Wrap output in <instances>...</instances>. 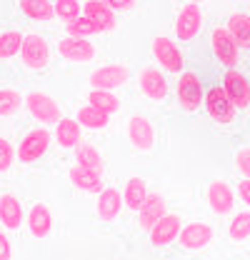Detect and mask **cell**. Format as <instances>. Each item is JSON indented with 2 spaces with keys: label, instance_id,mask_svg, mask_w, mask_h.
<instances>
[{
  "label": "cell",
  "instance_id": "17",
  "mask_svg": "<svg viewBox=\"0 0 250 260\" xmlns=\"http://www.w3.org/2000/svg\"><path fill=\"white\" fill-rule=\"evenodd\" d=\"M83 15L93 23L98 32L115 30V10H110L103 0H88L83 8Z\"/></svg>",
  "mask_w": 250,
  "mask_h": 260
},
{
  "label": "cell",
  "instance_id": "10",
  "mask_svg": "<svg viewBox=\"0 0 250 260\" xmlns=\"http://www.w3.org/2000/svg\"><path fill=\"white\" fill-rule=\"evenodd\" d=\"M203 85H200V78L195 75V73H183L180 75V80H178V100H180V105L185 108L188 113H193V110H198L200 108V103H203Z\"/></svg>",
  "mask_w": 250,
  "mask_h": 260
},
{
  "label": "cell",
  "instance_id": "15",
  "mask_svg": "<svg viewBox=\"0 0 250 260\" xmlns=\"http://www.w3.org/2000/svg\"><path fill=\"white\" fill-rule=\"evenodd\" d=\"M128 80V68L125 65H103L90 73V85L98 90H115Z\"/></svg>",
  "mask_w": 250,
  "mask_h": 260
},
{
  "label": "cell",
  "instance_id": "34",
  "mask_svg": "<svg viewBox=\"0 0 250 260\" xmlns=\"http://www.w3.org/2000/svg\"><path fill=\"white\" fill-rule=\"evenodd\" d=\"M95 30V25L85 18V15H80V18H75V20H70L68 23V35H73V38H90Z\"/></svg>",
  "mask_w": 250,
  "mask_h": 260
},
{
  "label": "cell",
  "instance_id": "30",
  "mask_svg": "<svg viewBox=\"0 0 250 260\" xmlns=\"http://www.w3.org/2000/svg\"><path fill=\"white\" fill-rule=\"evenodd\" d=\"M75 160L80 162V165H85V168H93V170H103V160H100V153H98V148L90 145V143H78L75 145Z\"/></svg>",
  "mask_w": 250,
  "mask_h": 260
},
{
  "label": "cell",
  "instance_id": "31",
  "mask_svg": "<svg viewBox=\"0 0 250 260\" xmlns=\"http://www.w3.org/2000/svg\"><path fill=\"white\" fill-rule=\"evenodd\" d=\"M88 103L95 105V108H100V110H105V113H115V110H120V100L113 95V90H90L88 93Z\"/></svg>",
  "mask_w": 250,
  "mask_h": 260
},
{
  "label": "cell",
  "instance_id": "14",
  "mask_svg": "<svg viewBox=\"0 0 250 260\" xmlns=\"http://www.w3.org/2000/svg\"><path fill=\"white\" fill-rule=\"evenodd\" d=\"M213 238H215V233H213V228L208 223H190L178 235V240H180V245L185 250H203V248H208L213 243Z\"/></svg>",
  "mask_w": 250,
  "mask_h": 260
},
{
  "label": "cell",
  "instance_id": "9",
  "mask_svg": "<svg viewBox=\"0 0 250 260\" xmlns=\"http://www.w3.org/2000/svg\"><path fill=\"white\" fill-rule=\"evenodd\" d=\"M58 53L70 63H90L95 58V45L88 38H63L58 43Z\"/></svg>",
  "mask_w": 250,
  "mask_h": 260
},
{
  "label": "cell",
  "instance_id": "11",
  "mask_svg": "<svg viewBox=\"0 0 250 260\" xmlns=\"http://www.w3.org/2000/svg\"><path fill=\"white\" fill-rule=\"evenodd\" d=\"M205 200H208L210 210L218 215H230V210L235 208V193L225 180H213L205 190Z\"/></svg>",
  "mask_w": 250,
  "mask_h": 260
},
{
  "label": "cell",
  "instance_id": "36",
  "mask_svg": "<svg viewBox=\"0 0 250 260\" xmlns=\"http://www.w3.org/2000/svg\"><path fill=\"white\" fill-rule=\"evenodd\" d=\"M235 168L243 173V178H250V148H240L235 153Z\"/></svg>",
  "mask_w": 250,
  "mask_h": 260
},
{
  "label": "cell",
  "instance_id": "8",
  "mask_svg": "<svg viewBox=\"0 0 250 260\" xmlns=\"http://www.w3.org/2000/svg\"><path fill=\"white\" fill-rule=\"evenodd\" d=\"M138 88H140V93L148 98V100H165L168 98V83H165V75L153 68V65H145L140 73H138Z\"/></svg>",
  "mask_w": 250,
  "mask_h": 260
},
{
  "label": "cell",
  "instance_id": "7",
  "mask_svg": "<svg viewBox=\"0 0 250 260\" xmlns=\"http://www.w3.org/2000/svg\"><path fill=\"white\" fill-rule=\"evenodd\" d=\"M238 105L230 100V95L225 93V88H213L208 95H205V110L208 115L215 120V123H233L235 120V110Z\"/></svg>",
  "mask_w": 250,
  "mask_h": 260
},
{
  "label": "cell",
  "instance_id": "20",
  "mask_svg": "<svg viewBox=\"0 0 250 260\" xmlns=\"http://www.w3.org/2000/svg\"><path fill=\"white\" fill-rule=\"evenodd\" d=\"M68 178H70V183H73L75 188H80V190H88V193L103 190V178H100V173L93 170V168L80 165V162H75V165L70 168Z\"/></svg>",
  "mask_w": 250,
  "mask_h": 260
},
{
  "label": "cell",
  "instance_id": "29",
  "mask_svg": "<svg viewBox=\"0 0 250 260\" xmlns=\"http://www.w3.org/2000/svg\"><path fill=\"white\" fill-rule=\"evenodd\" d=\"M228 238L235 240V243H243L250 238V210H243V213H235L230 225H228Z\"/></svg>",
  "mask_w": 250,
  "mask_h": 260
},
{
  "label": "cell",
  "instance_id": "6",
  "mask_svg": "<svg viewBox=\"0 0 250 260\" xmlns=\"http://www.w3.org/2000/svg\"><path fill=\"white\" fill-rule=\"evenodd\" d=\"M20 58H23L25 68H30V70H40V68H45L48 60H50V45L45 43V38H40V35L30 32V35H25V38H23Z\"/></svg>",
  "mask_w": 250,
  "mask_h": 260
},
{
  "label": "cell",
  "instance_id": "40",
  "mask_svg": "<svg viewBox=\"0 0 250 260\" xmlns=\"http://www.w3.org/2000/svg\"><path fill=\"white\" fill-rule=\"evenodd\" d=\"M188 3H203V0H188Z\"/></svg>",
  "mask_w": 250,
  "mask_h": 260
},
{
  "label": "cell",
  "instance_id": "37",
  "mask_svg": "<svg viewBox=\"0 0 250 260\" xmlns=\"http://www.w3.org/2000/svg\"><path fill=\"white\" fill-rule=\"evenodd\" d=\"M13 255H15V253H13V245H10L8 235L0 233V260H10Z\"/></svg>",
  "mask_w": 250,
  "mask_h": 260
},
{
  "label": "cell",
  "instance_id": "25",
  "mask_svg": "<svg viewBox=\"0 0 250 260\" xmlns=\"http://www.w3.org/2000/svg\"><path fill=\"white\" fill-rule=\"evenodd\" d=\"M148 198V183L143 178H130L123 188V200L130 210H140V205Z\"/></svg>",
  "mask_w": 250,
  "mask_h": 260
},
{
  "label": "cell",
  "instance_id": "38",
  "mask_svg": "<svg viewBox=\"0 0 250 260\" xmlns=\"http://www.w3.org/2000/svg\"><path fill=\"white\" fill-rule=\"evenodd\" d=\"M103 3H105L110 10H115V13H118V10H130V8L135 5V0H103Z\"/></svg>",
  "mask_w": 250,
  "mask_h": 260
},
{
  "label": "cell",
  "instance_id": "33",
  "mask_svg": "<svg viewBox=\"0 0 250 260\" xmlns=\"http://www.w3.org/2000/svg\"><path fill=\"white\" fill-rule=\"evenodd\" d=\"M53 5H55V15L60 20H65V23H70V20L83 15V8H80L78 0H55Z\"/></svg>",
  "mask_w": 250,
  "mask_h": 260
},
{
  "label": "cell",
  "instance_id": "4",
  "mask_svg": "<svg viewBox=\"0 0 250 260\" xmlns=\"http://www.w3.org/2000/svg\"><path fill=\"white\" fill-rule=\"evenodd\" d=\"M150 50H153L158 65L163 70H168V73H180L183 70V53H180V48L170 38L155 35L153 43H150Z\"/></svg>",
  "mask_w": 250,
  "mask_h": 260
},
{
  "label": "cell",
  "instance_id": "26",
  "mask_svg": "<svg viewBox=\"0 0 250 260\" xmlns=\"http://www.w3.org/2000/svg\"><path fill=\"white\" fill-rule=\"evenodd\" d=\"M230 35L235 38V43L240 48H250V15H243V13H233L228 18V25H225Z\"/></svg>",
  "mask_w": 250,
  "mask_h": 260
},
{
  "label": "cell",
  "instance_id": "35",
  "mask_svg": "<svg viewBox=\"0 0 250 260\" xmlns=\"http://www.w3.org/2000/svg\"><path fill=\"white\" fill-rule=\"evenodd\" d=\"M15 158H18V148H13L10 140L0 138V173L10 170V165L15 162Z\"/></svg>",
  "mask_w": 250,
  "mask_h": 260
},
{
  "label": "cell",
  "instance_id": "21",
  "mask_svg": "<svg viewBox=\"0 0 250 260\" xmlns=\"http://www.w3.org/2000/svg\"><path fill=\"white\" fill-rule=\"evenodd\" d=\"M28 230L35 238H48L53 230V213L45 203H35L28 213Z\"/></svg>",
  "mask_w": 250,
  "mask_h": 260
},
{
  "label": "cell",
  "instance_id": "19",
  "mask_svg": "<svg viewBox=\"0 0 250 260\" xmlns=\"http://www.w3.org/2000/svg\"><path fill=\"white\" fill-rule=\"evenodd\" d=\"M120 208H123V195H120V190L108 188V190H103V193L98 195L95 210H98V218L100 220H105V223L115 220L120 215Z\"/></svg>",
  "mask_w": 250,
  "mask_h": 260
},
{
  "label": "cell",
  "instance_id": "27",
  "mask_svg": "<svg viewBox=\"0 0 250 260\" xmlns=\"http://www.w3.org/2000/svg\"><path fill=\"white\" fill-rule=\"evenodd\" d=\"M20 10L30 20H50L55 15V5L50 0H20Z\"/></svg>",
  "mask_w": 250,
  "mask_h": 260
},
{
  "label": "cell",
  "instance_id": "2",
  "mask_svg": "<svg viewBox=\"0 0 250 260\" xmlns=\"http://www.w3.org/2000/svg\"><path fill=\"white\" fill-rule=\"evenodd\" d=\"M210 48L225 68H233L240 58V45L235 43V38L230 35V30L225 25H218V28L210 30Z\"/></svg>",
  "mask_w": 250,
  "mask_h": 260
},
{
  "label": "cell",
  "instance_id": "1",
  "mask_svg": "<svg viewBox=\"0 0 250 260\" xmlns=\"http://www.w3.org/2000/svg\"><path fill=\"white\" fill-rule=\"evenodd\" d=\"M125 135H128L130 145L138 148L140 153H150L155 145V128L145 115H130L125 123Z\"/></svg>",
  "mask_w": 250,
  "mask_h": 260
},
{
  "label": "cell",
  "instance_id": "3",
  "mask_svg": "<svg viewBox=\"0 0 250 260\" xmlns=\"http://www.w3.org/2000/svg\"><path fill=\"white\" fill-rule=\"evenodd\" d=\"M25 105H28L33 118L38 123H43V125H53V123L60 120V105H58L55 98H50L48 93L35 90V93H30L25 98Z\"/></svg>",
  "mask_w": 250,
  "mask_h": 260
},
{
  "label": "cell",
  "instance_id": "24",
  "mask_svg": "<svg viewBox=\"0 0 250 260\" xmlns=\"http://www.w3.org/2000/svg\"><path fill=\"white\" fill-rule=\"evenodd\" d=\"M78 123L88 130H103L108 128V123H110V113H105V110H100V108L88 103V105H83L78 110Z\"/></svg>",
  "mask_w": 250,
  "mask_h": 260
},
{
  "label": "cell",
  "instance_id": "13",
  "mask_svg": "<svg viewBox=\"0 0 250 260\" xmlns=\"http://www.w3.org/2000/svg\"><path fill=\"white\" fill-rule=\"evenodd\" d=\"M180 230H183L180 215H175V213H165V215L158 220L155 225L150 228V243H153V245H158V248L170 245L173 240H178Z\"/></svg>",
  "mask_w": 250,
  "mask_h": 260
},
{
  "label": "cell",
  "instance_id": "23",
  "mask_svg": "<svg viewBox=\"0 0 250 260\" xmlns=\"http://www.w3.org/2000/svg\"><path fill=\"white\" fill-rule=\"evenodd\" d=\"M83 125L78 123V118L75 120H70V118H60L58 123H55V140H58V145L60 148H75L78 143H80V133H83Z\"/></svg>",
  "mask_w": 250,
  "mask_h": 260
},
{
  "label": "cell",
  "instance_id": "22",
  "mask_svg": "<svg viewBox=\"0 0 250 260\" xmlns=\"http://www.w3.org/2000/svg\"><path fill=\"white\" fill-rule=\"evenodd\" d=\"M0 223L10 230H18L23 225V205L15 195H0Z\"/></svg>",
  "mask_w": 250,
  "mask_h": 260
},
{
  "label": "cell",
  "instance_id": "12",
  "mask_svg": "<svg viewBox=\"0 0 250 260\" xmlns=\"http://www.w3.org/2000/svg\"><path fill=\"white\" fill-rule=\"evenodd\" d=\"M203 25V13L198 8V3H185V8L178 13L175 18V35L178 40H193Z\"/></svg>",
  "mask_w": 250,
  "mask_h": 260
},
{
  "label": "cell",
  "instance_id": "16",
  "mask_svg": "<svg viewBox=\"0 0 250 260\" xmlns=\"http://www.w3.org/2000/svg\"><path fill=\"white\" fill-rule=\"evenodd\" d=\"M223 88H225V93L230 95V100H233L238 108H248L250 105V83L243 73L228 70V73L223 75Z\"/></svg>",
  "mask_w": 250,
  "mask_h": 260
},
{
  "label": "cell",
  "instance_id": "39",
  "mask_svg": "<svg viewBox=\"0 0 250 260\" xmlns=\"http://www.w3.org/2000/svg\"><path fill=\"white\" fill-rule=\"evenodd\" d=\"M238 195H240V200L250 205V178H243L240 183H238Z\"/></svg>",
  "mask_w": 250,
  "mask_h": 260
},
{
  "label": "cell",
  "instance_id": "32",
  "mask_svg": "<svg viewBox=\"0 0 250 260\" xmlns=\"http://www.w3.org/2000/svg\"><path fill=\"white\" fill-rule=\"evenodd\" d=\"M20 105H23V98H20L18 90H8V88H3V90H0V118L13 115Z\"/></svg>",
  "mask_w": 250,
  "mask_h": 260
},
{
  "label": "cell",
  "instance_id": "18",
  "mask_svg": "<svg viewBox=\"0 0 250 260\" xmlns=\"http://www.w3.org/2000/svg\"><path fill=\"white\" fill-rule=\"evenodd\" d=\"M165 210H168V208H165V198L160 193H148L145 203H143L140 210H138V223H140V228L150 233V228L165 215Z\"/></svg>",
  "mask_w": 250,
  "mask_h": 260
},
{
  "label": "cell",
  "instance_id": "5",
  "mask_svg": "<svg viewBox=\"0 0 250 260\" xmlns=\"http://www.w3.org/2000/svg\"><path fill=\"white\" fill-rule=\"evenodd\" d=\"M50 148V130L45 128H33L18 145V160L35 162L38 158L45 155V150Z\"/></svg>",
  "mask_w": 250,
  "mask_h": 260
},
{
  "label": "cell",
  "instance_id": "28",
  "mask_svg": "<svg viewBox=\"0 0 250 260\" xmlns=\"http://www.w3.org/2000/svg\"><path fill=\"white\" fill-rule=\"evenodd\" d=\"M23 38L18 30H3L0 32V60H10L20 53L23 48Z\"/></svg>",
  "mask_w": 250,
  "mask_h": 260
}]
</instances>
